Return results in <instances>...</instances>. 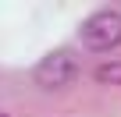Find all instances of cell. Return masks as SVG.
<instances>
[{"label": "cell", "instance_id": "1", "mask_svg": "<svg viewBox=\"0 0 121 117\" xmlns=\"http://www.w3.org/2000/svg\"><path fill=\"white\" fill-rule=\"evenodd\" d=\"M78 39L86 43V50H114L121 46V11H96L82 21Z\"/></svg>", "mask_w": 121, "mask_h": 117}, {"label": "cell", "instance_id": "2", "mask_svg": "<svg viewBox=\"0 0 121 117\" xmlns=\"http://www.w3.org/2000/svg\"><path fill=\"white\" fill-rule=\"evenodd\" d=\"M75 75H78V57L71 50H53L36 64V82L43 89H64L75 82Z\"/></svg>", "mask_w": 121, "mask_h": 117}, {"label": "cell", "instance_id": "3", "mask_svg": "<svg viewBox=\"0 0 121 117\" xmlns=\"http://www.w3.org/2000/svg\"><path fill=\"white\" fill-rule=\"evenodd\" d=\"M96 82H107V85H121V64L114 61V64H103V68H96Z\"/></svg>", "mask_w": 121, "mask_h": 117}]
</instances>
